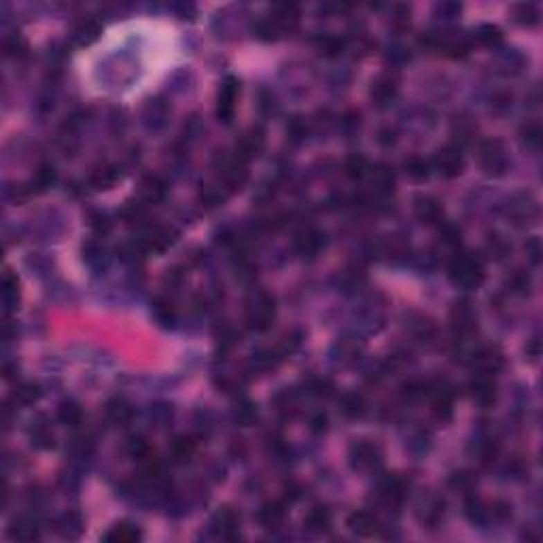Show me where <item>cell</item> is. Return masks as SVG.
Returning a JSON list of instances; mask_svg holds the SVG:
<instances>
[{"label":"cell","instance_id":"cell-35","mask_svg":"<svg viewBox=\"0 0 543 543\" xmlns=\"http://www.w3.org/2000/svg\"><path fill=\"white\" fill-rule=\"evenodd\" d=\"M83 259L85 263L96 269V272H102L109 267V255H107V249L98 244V242H87L83 247Z\"/></svg>","mask_w":543,"mask_h":543},{"label":"cell","instance_id":"cell-4","mask_svg":"<svg viewBox=\"0 0 543 543\" xmlns=\"http://www.w3.org/2000/svg\"><path fill=\"white\" fill-rule=\"evenodd\" d=\"M431 166L437 170V175H441L444 179H454V177H459V175L463 172V168H465V159H463L461 147H456V145L441 147V149L433 155Z\"/></svg>","mask_w":543,"mask_h":543},{"label":"cell","instance_id":"cell-46","mask_svg":"<svg viewBox=\"0 0 543 543\" xmlns=\"http://www.w3.org/2000/svg\"><path fill=\"white\" fill-rule=\"evenodd\" d=\"M317 45H319V49H321L323 55L333 57V55H339V53H342V51L346 49V39H342V37H333V34H327V37L319 39Z\"/></svg>","mask_w":543,"mask_h":543},{"label":"cell","instance_id":"cell-30","mask_svg":"<svg viewBox=\"0 0 543 543\" xmlns=\"http://www.w3.org/2000/svg\"><path fill=\"white\" fill-rule=\"evenodd\" d=\"M3 303H5V312H13L19 303V278L13 272H5L3 276Z\"/></svg>","mask_w":543,"mask_h":543},{"label":"cell","instance_id":"cell-9","mask_svg":"<svg viewBox=\"0 0 543 543\" xmlns=\"http://www.w3.org/2000/svg\"><path fill=\"white\" fill-rule=\"evenodd\" d=\"M471 363L484 376H497L505 367V357L499 346H482L471 355Z\"/></svg>","mask_w":543,"mask_h":543},{"label":"cell","instance_id":"cell-44","mask_svg":"<svg viewBox=\"0 0 543 543\" xmlns=\"http://www.w3.org/2000/svg\"><path fill=\"white\" fill-rule=\"evenodd\" d=\"M28 51H30V47H28V41L21 37V34H9V37L5 39V53L9 55V57H15V60H21V57H26L28 55Z\"/></svg>","mask_w":543,"mask_h":543},{"label":"cell","instance_id":"cell-33","mask_svg":"<svg viewBox=\"0 0 543 543\" xmlns=\"http://www.w3.org/2000/svg\"><path fill=\"white\" fill-rule=\"evenodd\" d=\"M153 317L161 327H172L177 321V305L170 297H157L153 303Z\"/></svg>","mask_w":543,"mask_h":543},{"label":"cell","instance_id":"cell-31","mask_svg":"<svg viewBox=\"0 0 543 543\" xmlns=\"http://www.w3.org/2000/svg\"><path fill=\"white\" fill-rule=\"evenodd\" d=\"M168 117H170V109H168L166 102H161V100H151L149 105L145 107V113H143L145 123L149 127H153V130L166 125Z\"/></svg>","mask_w":543,"mask_h":543},{"label":"cell","instance_id":"cell-1","mask_svg":"<svg viewBox=\"0 0 543 543\" xmlns=\"http://www.w3.org/2000/svg\"><path fill=\"white\" fill-rule=\"evenodd\" d=\"M448 276L450 281L461 287V289H478L484 283V263L480 257L471 253H461L454 255L450 265H448Z\"/></svg>","mask_w":543,"mask_h":543},{"label":"cell","instance_id":"cell-28","mask_svg":"<svg viewBox=\"0 0 543 543\" xmlns=\"http://www.w3.org/2000/svg\"><path fill=\"white\" fill-rule=\"evenodd\" d=\"M105 414H107V418L113 422V425H119V427H123V425H127L130 420H132V416H134V407L125 401V399H111L107 405H105Z\"/></svg>","mask_w":543,"mask_h":543},{"label":"cell","instance_id":"cell-17","mask_svg":"<svg viewBox=\"0 0 543 543\" xmlns=\"http://www.w3.org/2000/svg\"><path fill=\"white\" fill-rule=\"evenodd\" d=\"M83 531H85V522H83V516L79 512H64L55 520V533L62 539L75 541L83 535Z\"/></svg>","mask_w":543,"mask_h":543},{"label":"cell","instance_id":"cell-13","mask_svg":"<svg viewBox=\"0 0 543 543\" xmlns=\"http://www.w3.org/2000/svg\"><path fill=\"white\" fill-rule=\"evenodd\" d=\"M414 213L420 223L425 225H441L444 223V206L433 195H416L414 197Z\"/></svg>","mask_w":543,"mask_h":543},{"label":"cell","instance_id":"cell-37","mask_svg":"<svg viewBox=\"0 0 543 543\" xmlns=\"http://www.w3.org/2000/svg\"><path fill=\"white\" fill-rule=\"evenodd\" d=\"M465 512H467V518L473 522V524H484L490 520V514H488V505L475 495H467L465 499Z\"/></svg>","mask_w":543,"mask_h":543},{"label":"cell","instance_id":"cell-26","mask_svg":"<svg viewBox=\"0 0 543 543\" xmlns=\"http://www.w3.org/2000/svg\"><path fill=\"white\" fill-rule=\"evenodd\" d=\"M339 410L348 420H361L367 414V401L359 393H348L339 399Z\"/></svg>","mask_w":543,"mask_h":543},{"label":"cell","instance_id":"cell-40","mask_svg":"<svg viewBox=\"0 0 543 543\" xmlns=\"http://www.w3.org/2000/svg\"><path fill=\"white\" fill-rule=\"evenodd\" d=\"M231 418L233 422H238L240 427H251L259 420V410H257V405L242 399V401H238V405L233 407V412H231Z\"/></svg>","mask_w":543,"mask_h":543},{"label":"cell","instance_id":"cell-22","mask_svg":"<svg viewBox=\"0 0 543 543\" xmlns=\"http://www.w3.org/2000/svg\"><path fill=\"white\" fill-rule=\"evenodd\" d=\"M369 96H371L373 102H376V107H386V105H391V100L397 96V81H395L393 77H389V75L378 77L376 81L371 83Z\"/></svg>","mask_w":543,"mask_h":543},{"label":"cell","instance_id":"cell-43","mask_svg":"<svg viewBox=\"0 0 543 543\" xmlns=\"http://www.w3.org/2000/svg\"><path fill=\"white\" fill-rule=\"evenodd\" d=\"M287 136L293 145H301L305 139H308V123H305L303 117L295 115L287 121Z\"/></svg>","mask_w":543,"mask_h":543},{"label":"cell","instance_id":"cell-29","mask_svg":"<svg viewBox=\"0 0 543 543\" xmlns=\"http://www.w3.org/2000/svg\"><path fill=\"white\" fill-rule=\"evenodd\" d=\"M57 420L66 427H79L83 422V407L75 399H66L57 405Z\"/></svg>","mask_w":543,"mask_h":543},{"label":"cell","instance_id":"cell-56","mask_svg":"<svg viewBox=\"0 0 543 543\" xmlns=\"http://www.w3.org/2000/svg\"><path fill=\"white\" fill-rule=\"evenodd\" d=\"M526 357L531 361H537L541 357V342H539V337H533L531 342L526 344Z\"/></svg>","mask_w":543,"mask_h":543},{"label":"cell","instance_id":"cell-59","mask_svg":"<svg viewBox=\"0 0 543 543\" xmlns=\"http://www.w3.org/2000/svg\"><path fill=\"white\" fill-rule=\"evenodd\" d=\"M325 427H327V416H325V414H317V416L312 418V431H314V433H321V431H325Z\"/></svg>","mask_w":543,"mask_h":543},{"label":"cell","instance_id":"cell-48","mask_svg":"<svg viewBox=\"0 0 543 543\" xmlns=\"http://www.w3.org/2000/svg\"><path fill=\"white\" fill-rule=\"evenodd\" d=\"M450 486L454 490H461V492L469 495L473 490V486H475V478L469 471H456V473L450 475Z\"/></svg>","mask_w":543,"mask_h":543},{"label":"cell","instance_id":"cell-7","mask_svg":"<svg viewBox=\"0 0 543 543\" xmlns=\"http://www.w3.org/2000/svg\"><path fill=\"white\" fill-rule=\"evenodd\" d=\"M450 323H452V331L456 337H467V335L475 333V329H478V314H475L473 303L469 299L454 301L452 310H450Z\"/></svg>","mask_w":543,"mask_h":543},{"label":"cell","instance_id":"cell-50","mask_svg":"<svg viewBox=\"0 0 543 543\" xmlns=\"http://www.w3.org/2000/svg\"><path fill=\"white\" fill-rule=\"evenodd\" d=\"M32 441H34V446L37 448H53V433H51V429L49 427H45V425H41V427H37L32 431Z\"/></svg>","mask_w":543,"mask_h":543},{"label":"cell","instance_id":"cell-3","mask_svg":"<svg viewBox=\"0 0 543 543\" xmlns=\"http://www.w3.org/2000/svg\"><path fill=\"white\" fill-rule=\"evenodd\" d=\"M478 159H480V168L484 170V175L488 177H503L505 170L509 166V157H507V149L501 141L490 139L480 143L478 147Z\"/></svg>","mask_w":543,"mask_h":543},{"label":"cell","instance_id":"cell-6","mask_svg":"<svg viewBox=\"0 0 543 543\" xmlns=\"http://www.w3.org/2000/svg\"><path fill=\"white\" fill-rule=\"evenodd\" d=\"M348 459H350L353 469H357V471H371V469L380 467L382 452H380V448L376 444H373V441L361 439V441H355V444L350 446Z\"/></svg>","mask_w":543,"mask_h":543},{"label":"cell","instance_id":"cell-14","mask_svg":"<svg viewBox=\"0 0 543 543\" xmlns=\"http://www.w3.org/2000/svg\"><path fill=\"white\" fill-rule=\"evenodd\" d=\"M263 147H265V130L261 125H253L242 134L240 143L235 147V155H240L242 159L249 161L257 157L263 151Z\"/></svg>","mask_w":543,"mask_h":543},{"label":"cell","instance_id":"cell-24","mask_svg":"<svg viewBox=\"0 0 543 543\" xmlns=\"http://www.w3.org/2000/svg\"><path fill=\"white\" fill-rule=\"evenodd\" d=\"M141 202L145 206H155L157 202L163 199L166 195V183L159 179V177H145L143 183H141Z\"/></svg>","mask_w":543,"mask_h":543},{"label":"cell","instance_id":"cell-18","mask_svg":"<svg viewBox=\"0 0 543 543\" xmlns=\"http://www.w3.org/2000/svg\"><path fill=\"white\" fill-rule=\"evenodd\" d=\"M119 179H121V170L117 166H113V163H105V166H100V168L94 170V172L89 175V179H87V183L96 191H107V189L115 187Z\"/></svg>","mask_w":543,"mask_h":543},{"label":"cell","instance_id":"cell-11","mask_svg":"<svg viewBox=\"0 0 543 543\" xmlns=\"http://www.w3.org/2000/svg\"><path fill=\"white\" fill-rule=\"evenodd\" d=\"M272 26L276 28V32L281 34H287V32H293L297 26H299V19H301V13H299V7L293 5V3H285V5H276L274 9L269 11V15L265 17Z\"/></svg>","mask_w":543,"mask_h":543},{"label":"cell","instance_id":"cell-41","mask_svg":"<svg viewBox=\"0 0 543 543\" xmlns=\"http://www.w3.org/2000/svg\"><path fill=\"white\" fill-rule=\"evenodd\" d=\"M53 183H55V168L51 163H41L37 168V172H34V179H32L30 187H32L34 193H41V191L49 189Z\"/></svg>","mask_w":543,"mask_h":543},{"label":"cell","instance_id":"cell-54","mask_svg":"<svg viewBox=\"0 0 543 543\" xmlns=\"http://www.w3.org/2000/svg\"><path fill=\"white\" fill-rule=\"evenodd\" d=\"M91 227L96 233H107L111 229V221L105 215H96V217H91Z\"/></svg>","mask_w":543,"mask_h":543},{"label":"cell","instance_id":"cell-10","mask_svg":"<svg viewBox=\"0 0 543 543\" xmlns=\"http://www.w3.org/2000/svg\"><path fill=\"white\" fill-rule=\"evenodd\" d=\"M211 531L221 539H235L240 535V514L233 507H221L211 520Z\"/></svg>","mask_w":543,"mask_h":543},{"label":"cell","instance_id":"cell-36","mask_svg":"<svg viewBox=\"0 0 543 543\" xmlns=\"http://www.w3.org/2000/svg\"><path fill=\"white\" fill-rule=\"evenodd\" d=\"M127 454L134 459V461H139V463H151L155 459L153 454V448L149 441L143 437V435H134L127 439Z\"/></svg>","mask_w":543,"mask_h":543},{"label":"cell","instance_id":"cell-57","mask_svg":"<svg viewBox=\"0 0 543 543\" xmlns=\"http://www.w3.org/2000/svg\"><path fill=\"white\" fill-rule=\"evenodd\" d=\"M488 249H490V253H495V257H503L507 253V244L501 240V238H492V240L488 242Z\"/></svg>","mask_w":543,"mask_h":543},{"label":"cell","instance_id":"cell-42","mask_svg":"<svg viewBox=\"0 0 543 543\" xmlns=\"http://www.w3.org/2000/svg\"><path fill=\"white\" fill-rule=\"evenodd\" d=\"M512 17L516 19V24L533 28L539 24V9L533 3H520L512 9Z\"/></svg>","mask_w":543,"mask_h":543},{"label":"cell","instance_id":"cell-8","mask_svg":"<svg viewBox=\"0 0 543 543\" xmlns=\"http://www.w3.org/2000/svg\"><path fill=\"white\" fill-rule=\"evenodd\" d=\"M238 96H240V81L235 77H227L217 96V117L221 123H231Z\"/></svg>","mask_w":543,"mask_h":543},{"label":"cell","instance_id":"cell-39","mask_svg":"<svg viewBox=\"0 0 543 543\" xmlns=\"http://www.w3.org/2000/svg\"><path fill=\"white\" fill-rule=\"evenodd\" d=\"M520 143L528 151H539L543 143V127L537 121H528L520 127Z\"/></svg>","mask_w":543,"mask_h":543},{"label":"cell","instance_id":"cell-52","mask_svg":"<svg viewBox=\"0 0 543 543\" xmlns=\"http://www.w3.org/2000/svg\"><path fill=\"white\" fill-rule=\"evenodd\" d=\"M507 285L512 287V291H514V293H520V295H524V293L531 289V276H528V274H524V272H514V274L509 276Z\"/></svg>","mask_w":543,"mask_h":543},{"label":"cell","instance_id":"cell-49","mask_svg":"<svg viewBox=\"0 0 543 543\" xmlns=\"http://www.w3.org/2000/svg\"><path fill=\"white\" fill-rule=\"evenodd\" d=\"M439 227V238H441V242H444L446 247H459L461 244V229L456 227V225H452V223H441V225H437Z\"/></svg>","mask_w":543,"mask_h":543},{"label":"cell","instance_id":"cell-20","mask_svg":"<svg viewBox=\"0 0 543 543\" xmlns=\"http://www.w3.org/2000/svg\"><path fill=\"white\" fill-rule=\"evenodd\" d=\"M195 450H197L195 437H191V435H179V437H175L172 441H170L168 456H170V461H172V463L183 465V463H187V461L193 459Z\"/></svg>","mask_w":543,"mask_h":543},{"label":"cell","instance_id":"cell-47","mask_svg":"<svg viewBox=\"0 0 543 543\" xmlns=\"http://www.w3.org/2000/svg\"><path fill=\"white\" fill-rule=\"evenodd\" d=\"M475 39H478L486 47H492V45L501 43L503 32H501V28H497L492 24H484V26H480L478 30H475Z\"/></svg>","mask_w":543,"mask_h":543},{"label":"cell","instance_id":"cell-2","mask_svg":"<svg viewBox=\"0 0 543 543\" xmlns=\"http://www.w3.org/2000/svg\"><path fill=\"white\" fill-rule=\"evenodd\" d=\"M244 319H247V327L257 331V333H265L272 329L276 321V299L272 297L265 291L255 293L244 308Z\"/></svg>","mask_w":543,"mask_h":543},{"label":"cell","instance_id":"cell-23","mask_svg":"<svg viewBox=\"0 0 543 543\" xmlns=\"http://www.w3.org/2000/svg\"><path fill=\"white\" fill-rule=\"evenodd\" d=\"M257 518L265 528H281L285 524V518H287L285 503L283 501H269V503L261 505Z\"/></svg>","mask_w":543,"mask_h":543},{"label":"cell","instance_id":"cell-53","mask_svg":"<svg viewBox=\"0 0 543 543\" xmlns=\"http://www.w3.org/2000/svg\"><path fill=\"white\" fill-rule=\"evenodd\" d=\"M526 255H528V261L539 265L541 263V255H543V249H541V240L539 238H531V240L526 242Z\"/></svg>","mask_w":543,"mask_h":543},{"label":"cell","instance_id":"cell-27","mask_svg":"<svg viewBox=\"0 0 543 543\" xmlns=\"http://www.w3.org/2000/svg\"><path fill=\"white\" fill-rule=\"evenodd\" d=\"M9 537L15 541H37L41 537V528L32 518H17L9 526Z\"/></svg>","mask_w":543,"mask_h":543},{"label":"cell","instance_id":"cell-45","mask_svg":"<svg viewBox=\"0 0 543 543\" xmlns=\"http://www.w3.org/2000/svg\"><path fill=\"white\" fill-rule=\"evenodd\" d=\"M11 399L15 401V405H32L34 401L41 399V389L37 384H19Z\"/></svg>","mask_w":543,"mask_h":543},{"label":"cell","instance_id":"cell-16","mask_svg":"<svg viewBox=\"0 0 543 543\" xmlns=\"http://www.w3.org/2000/svg\"><path fill=\"white\" fill-rule=\"evenodd\" d=\"M346 526L353 535L357 537H373L380 533V520L378 516H373L371 512H365V509H359V512H353L346 518Z\"/></svg>","mask_w":543,"mask_h":543},{"label":"cell","instance_id":"cell-21","mask_svg":"<svg viewBox=\"0 0 543 543\" xmlns=\"http://www.w3.org/2000/svg\"><path fill=\"white\" fill-rule=\"evenodd\" d=\"M407 490H410V484H407L401 475H389V478H384L380 484V495L391 505H399L407 497Z\"/></svg>","mask_w":543,"mask_h":543},{"label":"cell","instance_id":"cell-58","mask_svg":"<svg viewBox=\"0 0 543 543\" xmlns=\"http://www.w3.org/2000/svg\"><path fill=\"white\" fill-rule=\"evenodd\" d=\"M437 9L446 15V19H452V17H456L461 13V5H454V3H444V5H439Z\"/></svg>","mask_w":543,"mask_h":543},{"label":"cell","instance_id":"cell-51","mask_svg":"<svg viewBox=\"0 0 543 543\" xmlns=\"http://www.w3.org/2000/svg\"><path fill=\"white\" fill-rule=\"evenodd\" d=\"M488 514H490V520H499V522H505L512 518V505L507 501H492L488 505Z\"/></svg>","mask_w":543,"mask_h":543},{"label":"cell","instance_id":"cell-5","mask_svg":"<svg viewBox=\"0 0 543 543\" xmlns=\"http://www.w3.org/2000/svg\"><path fill=\"white\" fill-rule=\"evenodd\" d=\"M369 185H371V202L373 199H389L393 195V189H395V172L389 163H373L369 166Z\"/></svg>","mask_w":543,"mask_h":543},{"label":"cell","instance_id":"cell-32","mask_svg":"<svg viewBox=\"0 0 543 543\" xmlns=\"http://www.w3.org/2000/svg\"><path fill=\"white\" fill-rule=\"evenodd\" d=\"M342 172H344V177L350 179V181H363V179L367 177V172H369V161H367L363 155L353 153V155H348V157L344 159Z\"/></svg>","mask_w":543,"mask_h":543},{"label":"cell","instance_id":"cell-55","mask_svg":"<svg viewBox=\"0 0 543 543\" xmlns=\"http://www.w3.org/2000/svg\"><path fill=\"white\" fill-rule=\"evenodd\" d=\"M342 123L346 127V132H357L359 125H361V119H359V113L357 111H350L342 117Z\"/></svg>","mask_w":543,"mask_h":543},{"label":"cell","instance_id":"cell-15","mask_svg":"<svg viewBox=\"0 0 543 543\" xmlns=\"http://www.w3.org/2000/svg\"><path fill=\"white\" fill-rule=\"evenodd\" d=\"M323 244H325V238L314 227H303L295 233V251L301 257H308V259L317 257L323 251Z\"/></svg>","mask_w":543,"mask_h":543},{"label":"cell","instance_id":"cell-34","mask_svg":"<svg viewBox=\"0 0 543 543\" xmlns=\"http://www.w3.org/2000/svg\"><path fill=\"white\" fill-rule=\"evenodd\" d=\"M403 172L407 179H412L416 183L420 181H427L429 175H431V163L425 159V157H418V155H412L403 161Z\"/></svg>","mask_w":543,"mask_h":543},{"label":"cell","instance_id":"cell-38","mask_svg":"<svg viewBox=\"0 0 543 543\" xmlns=\"http://www.w3.org/2000/svg\"><path fill=\"white\" fill-rule=\"evenodd\" d=\"M100 34H102V24L94 17H85L75 28V39L79 45H91L94 41H98Z\"/></svg>","mask_w":543,"mask_h":543},{"label":"cell","instance_id":"cell-12","mask_svg":"<svg viewBox=\"0 0 543 543\" xmlns=\"http://www.w3.org/2000/svg\"><path fill=\"white\" fill-rule=\"evenodd\" d=\"M469 393L480 407H492L499 397L497 382L492 380V376H484V373H475V378L469 382Z\"/></svg>","mask_w":543,"mask_h":543},{"label":"cell","instance_id":"cell-19","mask_svg":"<svg viewBox=\"0 0 543 543\" xmlns=\"http://www.w3.org/2000/svg\"><path fill=\"white\" fill-rule=\"evenodd\" d=\"M331 524H333V518H331V512L327 507L319 505V507H312L308 516L303 518V528L305 533L310 535H325L331 531Z\"/></svg>","mask_w":543,"mask_h":543},{"label":"cell","instance_id":"cell-25","mask_svg":"<svg viewBox=\"0 0 543 543\" xmlns=\"http://www.w3.org/2000/svg\"><path fill=\"white\" fill-rule=\"evenodd\" d=\"M141 539H143V531L132 522H117L105 535V541L109 543H136Z\"/></svg>","mask_w":543,"mask_h":543}]
</instances>
